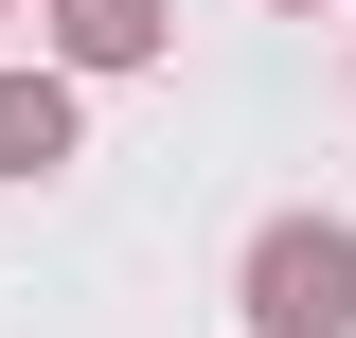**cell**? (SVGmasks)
Returning <instances> with one entry per match:
<instances>
[{"label": "cell", "instance_id": "6da1fadb", "mask_svg": "<svg viewBox=\"0 0 356 338\" xmlns=\"http://www.w3.org/2000/svg\"><path fill=\"white\" fill-rule=\"evenodd\" d=\"M250 321L267 338H339L356 321V250H339V232H267V250H250Z\"/></svg>", "mask_w": 356, "mask_h": 338}, {"label": "cell", "instance_id": "7a4b0ae2", "mask_svg": "<svg viewBox=\"0 0 356 338\" xmlns=\"http://www.w3.org/2000/svg\"><path fill=\"white\" fill-rule=\"evenodd\" d=\"M36 161H72V107L54 89H0V178H36Z\"/></svg>", "mask_w": 356, "mask_h": 338}, {"label": "cell", "instance_id": "3957f363", "mask_svg": "<svg viewBox=\"0 0 356 338\" xmlns=\"http://www.w3.org/2000/svg\"><path fill=\"white\" fill-rule=\"evenodd\" d=\"M161 36V0H72V54H143Z\"/></svg>", "mask_w": 356, "mask_h": 338}]
</instances>
